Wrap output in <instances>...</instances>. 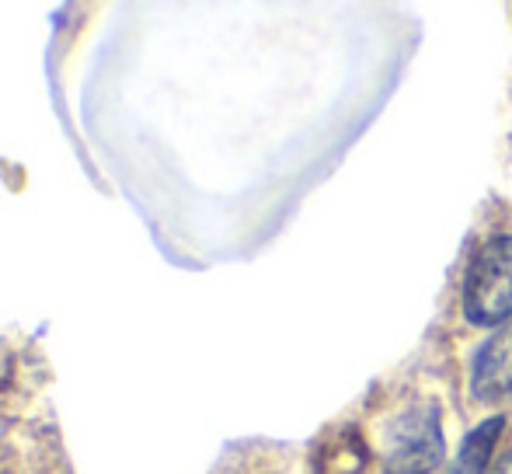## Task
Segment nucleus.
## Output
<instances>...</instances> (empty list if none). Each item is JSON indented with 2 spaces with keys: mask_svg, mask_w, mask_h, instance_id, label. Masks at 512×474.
Returning <instances> with one entry per match:
<instances>
[{
  "mask_svg": "<svg viewBox=\"0 0 512 474\" xmlns=\"http://www.w3.org/2000/svg\"><path fill=\"white\" fill-rule=\"evenodd\" d=\"M502 429H506V419L502 415H492L485 419L481 426H474L467 433V440L460 443V454L453 461L450 474H485L492 468V454H495V443H499Z\"/></svg>",
  "mask_w": 512,
  "mask_h": 474,
  "instance_id": "20e7f679",
  "label": "nucleus"
},
{
  "mask_svg": "<svg viewBox=\"0 0 512 474\" xmlns=\"http://www.w3.org/2000/svg\"><path fill=\"white\" fill-rule=\"evenodd\" d=\"M443 429L436 408H408L391 422L384 443L387 474H432L443 464Z\"/></svg>",
  "mask_w": 512,
  "mask_h": 474,
  "instance_id": "f03ea898",
  "label": "nucleus"
},
{
  "mask_svg": "<svg viewBox=\"0 0 512 474\" xmlns=\"http://www.w3.org/2000/svg\"><path fill=\"white\" fill-rule=\"evenodd\" d=\"M485 474H512V450H509L506 457H502V461H495Z\"/></svg>",
  "mask_w": 512,
  "mask_h": 474,
  "instance_id": "39448f33",
  "label": "nucleus"
},
{
  "mask_svg": "<svg viewBox=\"0 0 512 474\" xmlns=\"http://www.w3.org/2000/svg\"><path fill=\"white\" fill-rule=\"evenodd\" d=\"M464 318L499 328L512 318V234H495L474 251L464 276Z\"/></svg>",
  "mask_w": 512,
  "mask_h": 474,
  "instance_id": "f257e3e1",
  "label": "nucleus"
},
{
  "mask_svg": "<svg viewBox=\"0 0 512 474\" xmlns=\"http://www.w3.org/2000/svg\"><path fill=\"white\" fill-rule=\"evenodd\" d=\"M471 394L485 405L512 398V325H502L481 342L471 366Z\"/></svg>",
  "mask_w": 512,
  "mask_h": 474,
  "instance_id": "7ed1b4c3",
  "label": "nucleus"
}]
</instances>
